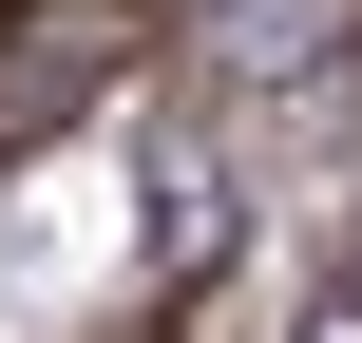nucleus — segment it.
<instances>
[{"instance_id": "nucleus-1", "label": "nucleus", "mask_w": 362, "mask_h": 343, "mask_svg": "<svg viewBox=\"0 0 362 343\" xmlns=\"http://www.w3.org/2000/svg\"><path fill=\"white\" fill-rule=\"evenodd\" d=\"M115 57H134V0H0V153L76 134L115 95Z\"/></svg>"}, {"instance_id": "nucleus-2", "label": "nucleus", "mask_w": 362, "mask_h": 343, "mask_svg": "<svg viewBox=\"0 0 362 343\" xmlns=\"http://www.w3.org/2000/svg\"><path fill=\"white\" fill-rule=\"evenodd\" d=\"M305 343H362V306H325V325H305Z\"/></svg>"}]
</instances>
